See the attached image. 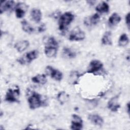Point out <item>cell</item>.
<instances>
[{
  "label": "cell",
  "instance_id": "6da1fadb",
  "mask_svg": "<svg viewBox=\"0 0 130 130\" xmlns=\"http://www.w3.org/2000/svg\"><path fill=\"white\" fill-rule=\"evenodd\" d=\"M27 95V101L30 109L34 110L42 106H45L47 104L46 100H44L42 96L38 92L28 90Z\"/></svg>",
  "mask_w": 130,
  "mask_h": 130
},
{
  "label": "cell",
  "instance_id": "7a4b0ae2",
  "mask_svg": "<svg viewBox=\"0 0 130 130\" xmlns=\"http://www.w3.org/2000/svg\"><path fill=\"white\" fill-rule=\"evenodd\" d=\"M74 15L70 12H67L62 14L59 19L58 26L59 29L61 31H64L67 29L69 25L73 21Z\"/></svg>",
  "mask_w": 130,
  "mask_h": 130
},
{
  "label": "cell",
  "instance_id": "3957f363",
  "mask_svg": "<svg viewBox=\"0 0 130 130\" xmlns=\"http://www.w3.org/2000/svg\"><path fill=\"white\" fill-rule=\"evenodd\" d=\"M20 94V89L18 86H16L14 88H9L6 92L5 101L10 103L19 102L18 97Z\"/></svg>",
  "mask_w": 130,
  "mask_h": 130
},
{
  "label": "cell",
  "instance_id": "277c9868",
  "mask_svg": "<svg viewBox=\"0 0 130 130\" xmlns=\"http://www.w3.org/2000/svg\"><path fill=\"white\" fill-rule=\"evenodd\" d=\"M39 55V52L37 50L30 51L25 54L24 57L17 59V61L21 64H24L26 63H30L34 60L36 59Z\"/></svg>",
  "mask_w": 130,
  "mask_h": 130
},
{
  "label": "cell",
  "instance_id": "5b68a950",
  "mask_svg": "<svg viewBox=\"0 0 130 130\" xmlns=\"http://www.w3.org/2000/svg\"><path fill=\"white\" fill-rule=\"evenodd\" d=\"M45 72L47 75L50 76L51 78L56 81H60L62 79V73L50 66H48L46 67Z\"/></svg>",
  "mask_w": 130,
  "mask_h": 130
},
{
  "label": "cell",
  "instance_id": "8992f818",
  "mask_svg": "<svg viewBox=\"0 0 130 130\" xmlns=\"http://www.w3.org/2000/svg\"><path fill=\"white\" fill-rule=\"evenodd\" d=\"M85 38L84 32L79 27H76L71 32L69 39L71 41H78L84 40Z\"/></svg>",
  "mask_w": 130,
  "mask_h": 130
},
{
  "label": "cell",
  "instance_id": "52a82bcc",
  "mask_svg": "<svg viewBox=\"0 0 130 130\" xmlns=\"http://www.w3.org/2000/svg\"><path fill=\"white\" fill-rule=\"evenodd\" d=\"M103 68V64L100 60L97 59L92 60L89 64L87 73L92 74L95 73L102 70Z\"/></svg>",
  "mask_w": 130,
  "mask_h": 130
},
{
  "label": "cell",
  "instance_id": "ba28073f",
  "mask_svg": "<svg viewBox=\"0 0 130 130\" xmlns=\"http://www.w3.org/2000/svg\"><path fill=\"white\" fill-rule=\"evenodd\" d=\"M71 128L74 130H80L83 128V120L79 116L73 114L72 116Z\"/></svg>",
  "mask_w": 130,
  "mask_h": 130
},
{
  "label": "cell",
  "instance_id": "9c48e42d",
  "mask_svg": "<svg viewBox=\"0 0 130 130\" xmlns=\"http://www.w3.org/2000/svg\"><path fill=\"white\" fill-rule=\"evenodd\" d=\"M15 8V3L13 1H1L0 6V12L1 14L5 12L11 11Z\"/></svg>",
  "mask_w": 130,
  "mask_h": 130
},
{
  "label": "cell",
  "instance_id": "30bf717a",
  "mask_svg": "<svg viewBox=\"0 0 130 130\" xmlns=\"http://www.w3.org/2000/svg\"><path fill=\"white\" fill-rule=\"evenodd\" d=\"M28 6L24 3H18L15 6L16 16L18 18H22L27 10Z\"/></svg>",
  "mask_w": 130,
  "mask_h": 130
},
{
  "label": "cell",
  "instance_id": "8fae6325",
  "mask_svg": "<svg viewBox=\"0 0 130 130\" xmlns=\"http://www.w3.org/2000/svg\"><path fill=\"white\" fill-rule=\"evenodd\" d=\"M120 106L118 102V96L112 97L108 102L107 107L112 112H116L119 109Z\"/></svg>",
  "mask_w": 130,
  "mask_h": 130
},
{
  "label": "cell",
  "instance_id": "7c38bea8",
  "mask_svg": "<svg viewBox=\"0 0 130 130\" xmlns=\"http://www.w3.org/2000/svg\"><path fill=\"white\" fill-rule=\"evenodd\" d=\"M88 119L93 124L100 126H102L104 124V119L98 114H89Z\"/></svg>",
  "mask_w": 130,
  "mask_h": 130
},
{
  "label": "cell",
  "instance_id": "4fadbf2b",
  "mask_svg": "<svg viewBox=\"0 0 130 130\" xmlns=\"http://www.w3.org/2000/svg\"><path fill=\"white\" fill-rule=\"evenodd\" d=\"M100 17L98 13H95L89 17L86 18L84 20V23L87 26L96 25L100 21Z\"/></svg>",
  "mask_w": 130,
  "mask_h": 130
},
{
  "label": "cell",
  "instance_id": "5bb4252c",
  "mask_svg": "<svg viewBox=\"0 0 130 130\" xmlns=\"http://www.w3.org/2000/svg\"><path fill=\"white\" fill-rule=\"evenodd\" d=\"M29 46V42L27 40L18 41L14 45V48L18 52H22L25 50Z\"/></svg>",
  "mask_w": 130,
  "mask_h": 130
},
{
  "label": "cell",
  "instance_id": "9a60e30c",
  "mask_svg": "<svg viewBox=\"0 0 130 130\" xmlns=\"http://www.w3.org/2000/svg\"><path fill=\"white\" fill-rule=\"evenodd\" d=\"M58 48L53 46H45L44 49L45 54L48 57H55L57 54Z\"/></svg>",
  "mask_w": 130,
  "mask_h": 130
},
{
  "label": "cell",
  "instance_id": "2e32d148",
  "mask_svg": "<svg viewBox=\"0 0 130 130\" xmlns=\"http://www.w3.org/2000/svg\"><path fill=\"white\" fill-rule=\"evenodd\" d=\"M121 20L120 16L117 13H113L108 19V24L110 26H114L118 24Z\"/></svg>",
  "mask_w": 130,
  "mask_h": 130
},
{
  "label": "cell",
  "instance_id": "e0dca14e",
  "mask_svg": "<svg viewBox=\"0 0 130 130\" xmlns=\"http://www.w3.org/2000/svg\"><path fill=\"white\" fill-rule=\"evenodd\" d=\"M30 16L32 20L36 23H39L42 19L41 11L38 9H33L31 11Z\"/></svg>",
  "mask_w": 130,
  "mask_h": 130
},
{
  "label": "cell",
  "instance_id": "ac0fdd59",
  "mask_svg": "<svg viewBox=\"0 0 130 130\" xmlns=\"http://www.w3.org/2000/svg\"><path fill=\"white\" fill-rule=\"evenodd\" d=\"M62 56L69 59L75 58L76 56V52L69 47H64L62 50Z\"/></svg>",
  "mask_w": 130,
  "mask_h": 130
},
{
  "label": "cell",
  "instance_id": "d6986e66",
  "mask_svg": "<svg viewBox=\"0 0 130 130\" xmlns=\"http://www.w3.org/2000/svg\"><path fill=\"white\" fill-rule=\"evenodd\" d=\"M112 34L110 31H107L102 38V43L104 45H112Z\"/></svg>",
  "mask_w": 130,
  "mask_h": 130
},
{
  "label": "cell",
  "instance_id": "ffe728a7",
  "mask_svg": "<svg viewBox=\"0 0 130 130\" xmlns=\"http://www.w3.org/2000/svg\"><path fill=\"white\" fill-rule=\"evenodd\" d=\"M95 10L100 13H107L109 11V6L106 2H103L96 7Z\"/></svg>",
  "mask_w": 130,
  "mask_h": 130
},
{
  "label": "cell",
  "instance_id": "44dd1931",
  "mask_svg": "<svg viewBox=\"0 0 130 130\" xmlns=\"http://www.w3.org/2000/svg\"><path fill=\"white\" fill-rule=\"evenodd\" d=\"M31 81L34 83L43 85L47 82L46 76L45 74H39L32 77Z\"/></svg>",
  "mask_w": 130,
  "mask_h": 130
},
{
  "label": "cell",
  "instance_id": "7402d4cb",
  "mask_svg": "<svg viewBox=\"0 0 130 130\" xmlns=\"http://www.w3.org/2000/svg\"><path fill=\"white\" fill-rule=\"evenodd\" d=\"M69 98V95L65 91H60L58 92L57 95V99L61 105H63L66 103Z\"/></svg>",
  "mask_w": 130,
  "mask_h": 130
},
{
  "label": "cell",
  "instance_id": "603a6c76",
  "mask_svg": "<svg viewBox=\"0 0 130 130\" xmlns=\"http://www.w3.org/2000/svg\"><path fill=\"white\" fill-rule=\"evenodd\" d=\"M21 26L22 30L26 33L31 34L35 31L34 28L26 20H23L21 21Z\"/></svg>",
  "mask_w": 130,
  "mask_h": 130
},
{
  "label": "cell",
  "instance_id": "cb8c5ba5",
  "mask_svg": "<svg viewBox=\"0 0 130 130\" xmlns=\"http://www.w3.org/2000/svg\"><path fill=\"white\" fill-rule=\"evenodd\" d=\"M129 43V39L126 34H122L118 40V45L120 47H124Z\"/></svg>",
  "mask_w": 130,
  "mask_h": 130
},
{
  "label": "cell",
  "instance_id": "d4e9b609",
  "mask_svg": "<svg viewBox=\"0 0 130 130\" xmlns=\"http://www.w3.org/2000/svg\"><path fill=\"white\" fill-rule=\"evenodd\" d=\"M81 76V74H79V73L77 71H72V72H71L70 75V81L72 82L73 84H77V81H78V79Z\"/></svg>",
  "mask_w": 130,
  "mask_h": 130
},
{
  "label": "cell",
  "instance_id": "484cf974",
  "mask_svg": "<svg viewBox=\"0 0 130 130\" xmlns=\"http://www.w3.org/2000/svg\"><path fill=\"white\" fill-rule=\"evenodd\" d=\"M45 46H53L58 47V43L53 37H49L45 39Z\"/></svg>",
  "mask_w": 130,
  "mask_h": 130
},
{
  "label": "cell",
  "instance_id": "4316f807",
  "mask_svg": "<svg viewBox=\"0 0 130 130\" xmlns=\"http://www.w3.org/2000/svg\"><path fill=\"white\" fill-rule=\"evenodd\" d=\"M129 13L128 12L125 16V23L126 24V25L127 26V28L128 29H129V26H130V23H129Z\"/></svg>",
  "mask_w": 130,
  "mask_h": 130
},
{
  "label": "cell",
  "instance_id": "83f0119b",
  "mask_svg": "<svg viewBox=\"0 0 130 130\" xmlns=\"http://www.w3.org/2000/svg\"><path fill=\"white\" fill-rule=\"evenodd\" d=\"M46 29V25L44 24H42L40 25V26L38 27V31L39 32H43Z\"/></svg>",
  "mask_w": 130,
  "mask_h": 130
},
{
  "label": "cell",
  "instance_id": "f1b7e54d",
  "mask_svg": "<svg viewBox=\"0 0 130 130\" xmlns=\"http://www.w3.org/2000/svg\"><path fill=\"white\" fill-rule=\"evenodd\" d=\"M126 110L127 113L129 114V103H128L126 105Z\"/></svg>",
  "mask_w": 130,
  "mask_h": 130
}]
</instances>
